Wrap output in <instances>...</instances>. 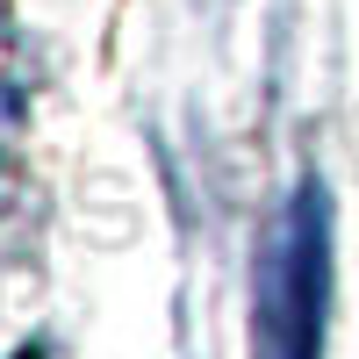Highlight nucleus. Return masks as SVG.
<instances>
[{
	"label": "nucleus",
	"instance_id": "f03ea898",
	"mask_svg": "<svg viewBox=\"0 0 359 359\" xmlns=\"http://www.w3.org/2000/svg\"><path fill=\"white\" fill-rule=\"evenodd\" d=\"M15 359H43V352H15Z\"/></svg>",
	"mask_w": 359,
	"mask_h": 359
},
{
	"label": "nucleus",
	"instance_id": "f257e3e1",
	"mask_svg": "<svg viewBox=\"0 0 359 359\" xmlns=\"http://www.w3.org/2000/svg\"><path fill=\"white\" fill-rule=\"evenodd\" d=\"M323 309H331V208L309 180L266 259V294H259L266 359H323Z\"/></svg>",
	"mask_w": 359,
	"mask_h": 359
}]
</instances>
